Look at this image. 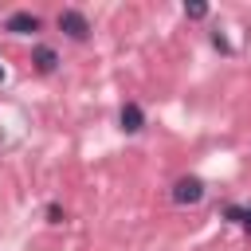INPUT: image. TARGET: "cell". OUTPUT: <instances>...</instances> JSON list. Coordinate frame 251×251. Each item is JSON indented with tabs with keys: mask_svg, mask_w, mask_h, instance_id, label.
Instances as JSON below:
<instances>
[{
	"mask_svg": "<svg viewBox=\"0 0 251 251\" xmlns=\"http://www.w3.org/2000/svg\"><path fill=\"white\" fill-rule=\"evenodd\" d=\"M59 31H67L71 39L82 43V39L90 35V24H86V16H82L78 8H63V12H59Z\"/></svg>",
	"mask_w": 251,
	"mask_h": 251,
	"instance_id": "cell-1",
	"label": "cell"
},
{
	"mask_svg": "<svg viewBox=\"0 0 251 251\" xmlns=\"http://www.w3.org/2000/svg\"><path fill=\"white\" fill-rule=\"evenodd\" d=\"M173 200H176V204H200V200H204V180L180 176V180L173 184Z\"/></svg>",
	"mask_w": 251,
	"mask_h": 251,
	"instance_id": "cell-2",
	"label": "cell"
},
{
	"mask_svg": "<svg viewBox=\"0 0 251 251\" xmlns=\"http://www.w3.org/2000/svg\"><path fill=\"white\" fill-rule=\"evenodd\" d=\"M4 31H12V35H31V31H39V16H35V12H12V16L4 20Z\"/></svg>",
	"mask_w": 251,
	"mask_h": 251,
	"instance_id": "cell-3",
	"label": "cell"
},
{
	"mask_svg": "<svg viewBox=\"0 0 251 251\" xmlns=\"http://www.w3.org/2000/svg\"><path fill=\"white\" fill-rule=\"evenodd\" d=\"M118 122H122V129H126V133H137V129L145 126V114H141V106H137V102H126V106H122V114H118Z\"/></svg>",
	"mask_w": 251,
	"mask_h": 251,
	"instance_id": "cell-4",
	"label": "cell"
},
{
	"mask_svg": "<svg viewBox=\"0 0 251 251\" xmlns=\"http://www.w3.org/2000/svg\"><path fill=\"white\" fill-rule=\"evenodd\" d=\"M31 59H35V67H39L43 75H51V71H55V63H59V55H55L51 47H35V51H31Z\"/></svg>",
	"mask_w": 251,
	"mask_h": 251,
	"instance_id": "cell-5",
	"label": "cell"
},
{
	"mask_svg": "<svg viewBox=\"0 0 251 251\" xmlns=\"http://www.w3.org/2000/svg\"><path fill=\"white\" fill-rule=\"evenodd\" d=\"M184 16H188V20H204V16H208V4H200V0H196V4H184Z\"/></svg>",
	"mask_w": 251,
	"mask_h": 251,
	"instance_id": "cell-6",
	"label": "cell"
},
{
	"mask_svg": "<svg viewBox=\"0 0 251 251\" xmlns=\"http://www.w3.org/2000/svg\"><path fill=\"white\" fill-rule=\"evenodd\" d=\"M47 220H51V224H63V212H59V208L51 204V208H47Z\"/></svg>",
	"mask_w": 251,
	"mask_h": 251,
	"instance_id": "cell-7",
	"label": "cell"
},
{
	"mask_svg": "<svg viewBox=\"0 0 251 251\" xmlns=\"http://www.w3.org/2000/svg\"><path fill=\"white\" fill-rule=\"evenodd\" d=\"M239 224H243V227L251 231V208H243V212H239Z\"/></svg>",
	"mask_w": 251,
	"mask_h": 251,
	"instance_id": "cell-8",
	"label": "cell"
},
{
	"mask_svg": "<svg viewBox=\"0 0 251 251\" xmlns=\"http://www.w3.org/2000/svg\"><path fill=\"white\" fill-rule=\"evenodd\" d=\"M0 78H4V67H0Z\"/></svg>",
	"mask_w": 251,
	"mask_h": 251,
	"instance_id": "cell-9",
	"label": "cell"
}]
</instances>
